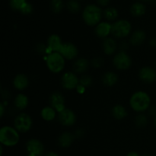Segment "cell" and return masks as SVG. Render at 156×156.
<instances>
[{"label":"cell","instance_id":"12","mask_svg":"<svg viewBox=\"0 0 156 156\" xmlns=\"http://www.w3.org/2000/svg\"><path fill=\"white\" fill-rule=\"evenodd\" d=\"M63 43L61 37L57 34H52L47 40V55L53 52L60 51Z\"/></svg>","mask_w":156,"mask_h":156},{"label":"cell","instance_id":"43","mask_svg":"<svg viewBox=\"0 0 156 156\" xmlns=\"http://www.w3.org/2000/svg\"><path fill=\"white\" fill-rule=\"evenodd\" d=\"M142 156H152V155H142Z\"/></svg>","mask_w":156,"mask_h":156},{"label":"cell","instance_id":"6","mask_svg":"<svg viewBox=\"0 0 156 156\" xmlns=\"http://www.w3.org/2000/svg\"><path fill=\"white\" fill-rule=\"evenodd\" d=\"M33 121L30 115L26 113H21L17 116L14 121L15 128L20 133H27L31 128Z\"/></svg>","mask_w":156,"mask_h":156},{"label":"cell","instance_id":"4","mask_svg":"<svg viewBox=\"0 0 156 156\" xmlns=\"http://www.w3.org/2000/svg\"><path fill=\"white\" fill-rule=\"evenodd\" d=\"M46 63L47 68L53 73H59L65 66V58L58 52H53L47 56Z\"/></svg>","mask_w":156,"mask_h":156},{"label":"cell","instance_id":"22","mask_svg":"<svg viewBox=\"0 0 156 156\" xmlns=\"http://www.w3.org/2000/svg\"><path fill=\"white\" fill-rule=\"evenodd\" d=\"M41 117L46 121H52L56 116V111L53 107H45L41 110Z\"/></svg>","mask_w":156,"mask_h":156},{"label":"cell","instance_id":"36","mask_svg":"<svg viewBox=\"0 0 156 156\" xmlns=\"http://www.w3.org/2000/svg\"><path fill=\"white\" fill-rule=\"evenodd\" d=\"M84 134H85V133H84V131L82 130V129H78L77 131H76V133H75V137H78V138H80V137H82V136H84Z\"/></svg>","mask_w":156,"mask_h":156},{"label":"cell","instance_id":"17","mask_svg":"<svg viewBox=\"0 0 156 156\" xmlns=\"http://www.w3.org/2000/svg\"><path fill=\"white\" fill-rule=\"evenodd\" d=\"M13 85L16 89L24 90L29 85V79L24 74H18L14 78Z\"/></svg>","mask_w":156,"mask_h":156},{"label":"cell","instance_id":"9","mask_svg":"<svg viewBox=\"0 0 156 156\" xmlns=\"http://www.w3.org/2000/svg\"><path fill=\"white\" fill-rule=\"evenodd\" d=\"M59 53L65 58V59L72 60L77 57L79 54V50H78L77 47L73 43L66 42L63 43L62 48Z\"/></svg>","mask_w":156,"mask_h":156},{"label":"cell","instance_id":"29","mask_svg":"<svg viewBox=\"0 0 156 156\" xmlns=\"http://www.w3.org/2000/svg\"><path fill=\"white\" fill-rule=\"evenodd\" d=\"M63 8L62 0H51V9L55 13H59Z\"/></svg>","mask_w":156,"mask_h":156},{"label":"cell","instance_id":"25","mask_svg":"<svg viewBox=\"0 0 156 156\" xmlns=\"http://www.w3.org/2000/svg\"><path fill=\"white\" fill-rule=\"evenodd\" d=\"M146 11V7L144 4L141 2H136L132 5L130 8V12L133 16L139 17L144 15Z\"/></svg>","mask_w":156,"mask_h":156},{"label":"cell","instance_id":"39","mask_svg":"<svg viewBox=\"0 0 156 156\" xmlns=\"http://www.w3.org/2000/svg\"><path fill=\"white\" fill-rule=\"evenodd\" d=\"M150 45L153 47H156V38H154V39L151 40Z\"/></svg>","mask_w":156,"mask_h":156},{"label":"cell","instance_id":"34","mask_svg":"<svg viewBox=\"0 0 156 156\" xmlns=\"http://www.w3.org/2000/svg\"><path fill=\"white\" fill-rule=\"evenodd\" d=\"M37 51L40 53H47V47H45L44 44H38L37 46Z\"/></svg>","mask_w":156,"mask_h":156},{"label":"cell","instance_id":"30","mask_svg":"<svg viewBox=\"0 0 156 156\" xmlns=\"http://www.w3.org/2000/svg\"><path fill=\"white\" fill-rule=\"evenodd\" d=\"M26 2V0H10V6L14 10L20 11Z\"/></svg>","mask_w":156,"mask_h":156},{"label":"cell","instance_id":"31","mask_svg":"<svg viewBox=\"0 0 156 156\" xmlns=\"http://www.w3.org/2000/svg\"><path fill=\"white\" fill-rule=\"evenodd\" d=\"M79 84L85 86V88L89 87L92 84V78L88 75H84L79 79Z\"/></svg>","mask_w":156,"mask_h":156},{"label":"cell","instance_id":"13","mask_svg":"<svg viewBox=\"0 0 156 156\" xmlns=\"http://www.w3.org/2000/svg\"><path fill=\"white\" fill-rule=\"evenodd\" d=\"M50 101L51 107H53L56 112L60 113L66 109L65 98L60 92H54L51 94L50 98Z\"/></svg>","mask_w":156,"mask_h":156},{"label":"cell","instance_id":"38","mask_svg":"<svg viewBox=\"0 0 156 156\" xmlns=\"http://www.w3.org/2000/svg\"><path fill=\"white\" fill-rule=\"evenodd\" d=\"M109 1L110 0H97L98 3L101 5H107L108 2H109Z\"/></svg>","mask_w":156,"mask_h":156},{"label":"cell","instance_id":"19","mask_svg":"<svg viewBox=\"0 0 156 156\" xmlns=\"http://www.w3.org/2000/svg\"><path fill=\"white\" fill-rule=\"evenodd\" d=\"M146 38V33L142 30H136L132 34L129 39V43L133 46H139L143 44Z\"/></svg>","mask_w":156,"mask_h":156},{"label":"cell","instance_id":"28","mask_svg":"<svg viewBox=\"0 0 156 156\" xmlns=\"http://www.w3.org/2000/svg\"><path fill=\"white\" fill-rule=\"evenodd\" d=\"M67 9L73 13H76L80 10V5L76 0H69L67 2Z\"/></svg>","mask_w":156,"mask_h":156},{"label":"cell","instance_id":"27","mask_svg":"<svg viewBox=\"0 0 156 156\" xmlns=\"http://www.w3.org/2000/svg\"><path fill=\"white\" fill-rule=\"evenodd\" d=\"M134 123L137 127H145L148 123V118L145 114H139L136 117Z\"/></svg>","mask_w":156,"mask_h":156},{"label":"cell","instance_id":"11","mask_svg":"<svg viewBox=\"0 0 156 156\" xmlns=\"http://www.w3.org/2000/svg\"><path fill=\"white\" fill-rule=\"evenodd\" d=\"M58 120H59V123L63 126H73V124L76 123V116L72 110L66 108L62 112L59 113Z\"/></svg>","mask_w":156,"mask_h":156},{"label":"cell","instance_id":"24","mask_svg":"<svg viewBox=\"0 0 156 156\" xmlns=\"http://www.w3.org/2000/svg\"><path fill=\"white\" fill-rule=\"evenodd\" d=\"M14 103H15L16 108L22 111V110L25 109L28 105V98L24 94H18L15 97Z\"/></svg>","mask_w":156,"mask_h":156},{"label":"cell","instance_id":"10","mask_svg":"<svg viewBox=\"0 0 156 156\" xmlns=\"http://www.w3.org/2000/svg\"><path fill=\"white\" fill-rule=\"evenodd\" d=\"M26 149L29 155L34 156H41L44 153V147L43 143L37 139L28 140L26 144Z\"/></svg>","mask_w":156,"mask_h":156},{"label":"cell","instance_id":"1","mask_svg":"<svg viewBox=\"0 0 156 156\" xmlns=\"http://www.w3.org/2000/svg\"><path fill=\"white\" fill-rule=\"evenodd\" d=\"M151 99L149 94L143 91H138L134 93L130 98L129 105L131 108L136 112H143L149 109Z\"/></svg>","mask_w":156,"mask_h":156},{"label":"cell","instance_id":"2","mask_svg":"<svg viewBox=\"0 0 156 156\" xmlns=\"http://www.w3.org/2000/svg\"><path fill=\"white\" fill-rule=\"evenodd\" d=\"M102 17V11L100 7L94 4L88 5L84 9L82 18L86 24L89 26L98 25Z\"/></svg>","mask_w":156,"mask_h":156},{"label":"cell","instance_id":"44","mask_svg":"<svg viewBox=\"0 0 156 156\" xmlns=\"http://www.w3.org/2000/svg\"><path fill=\"white\" fill-rule=\"evenodd\" d=\"M27 156H34V155H29V154H28V155H27Z\"/></svg>","mask_w":156,"mask_h":156},{"label":"cell","instance_id":"16","mask_svg":"<svg viewBox=\"0 0 156 156\" xmlns=\"http://www.w3.org/2000/svg\"><path fill=\"white\" fill-rule=\"evenodd\" d=\"M103 50L104 53L106 55L111 56L114 54L117 48V45L116 41L111 37H107L103 41Z\"/></svg>","mask_w":156,"mask_h":156},{"label":"cell","instance_id":"7","mask_svg":"<svg viewBox=\"0 0 156 156\" xmlns=\"http://www.w3.org/2000/svg\"><path fill=\"white\" fill-rule=\"evenodd\" d=\"M113 64L117 69L126 70L131 66L132 59L126 52L120 51L114 56Z\"/></svg>","mask_w":156,"mask_h":156},{"label":"cell","instance_id":"3","mask_svg":"<svg viewBox=\"0 0 156 156\" xmlns=\"http://www.w3.org/2000/svg\"><path fill=\"white\" fill-rule=\"evenodd\" d=\"M19 133L15 128L5 126L0 129V142L3 146L8 147L16 146L19 142Z\"/></svg>","mask_w":156,"mask_h":156},{"label":"cell","instance_id":"41","mask_svg":"<svg viewBox=\"0 0 156 156\" xmlns=\"http://www.w3.org/2000/svg\"><path fill=\"white\" fill-rule=\"evenodd\" d=\"M126 156H140V155H139V154L136 153V152H129V153H128Z\"/></svg>","mask_w":156,"mask_h":156},{"label":"cell","instance_id":"20","mask_svg":"<svg viewBox=\"0 0 156 156\" xmlns=\"http://www.w3.org/2000/svg\"><path fill=\"white\" fill-rule=\"evenodd\" d=\"M88 66H89V62L88 59L85 58H79L75 61L73 64V70L76 73H83L85 71H87Z\"/></svg>","mask_w":156,"mask_h":156},{"label":"cell","instance_id":"21","mask_svg":"<svg viewBox=\"0 0 156 156\" xmlns=\"http://www.w3.org/2000/svg\"><path fill=\"white\" fill-rule=\"evenodd\" d=\"M118 81V76L114 72H107L102 76V82L108 87L114 86Z\"/></svg>","mask_w":156,"mask_h":156},{"label":"cell","instance_id":"42","mask_svg":"<svg viewBox=\"0 0 156 156\" xmlns=\"http://www.w3.org/2000/svg\"><path fill=\"white\" fill-rule=\"evenodd\" d=\"M154 123H155V126H156V117H155V121H154Z\"/></svg>","mask_w":156,"mask_h":156},{"label":"cell","instance_id":"40","mask_svg":"<svg viewBox=\"0 0 156 156\" xmlns=\"http://www.w3.org/2000/svg\"><path fill=\"white\" fill-rule=\"evenodd\" d=\"M44 156H59L57 153H56V152H49V153H47V155H45Z\"/></svg>","mask_w":156,"mask_h":156},{"label":"cell","instance_id":"33","mask_svg":"<svg viewBox=\"0 0 156 156\" xmlns=\"http://www.w3.org/2000/svg\"><path fill=\"white\" fill-rule=\"evenodd\" d=\"M91 62L93 67H94V68H100V67H101L103 66L105 61H104V59L102 58L95 57L91 60Z\"/></svg>","mask_w":156,"mask_h":156},{"label":"cell","instance_id":"32","mask_svg":"<svg viewBox=\"0 0 156 156\" xmlns=\"http://www.w3.org/2000/svg\"><path fill=\"white\" fill-rule=\"evenodd\" d=\"M20 12L22 14H24V15H29V14H30L33 12V6L30 3L26 2V4L23 6L22 9L20 10Z\"/></svg>","mask_w":156,"mask_h":156},{"label":"cell","instance_id":"8","mask_svg":"<svg viewBox=\"0 0 156 156\" xmlns=\"http://www.w3.org/2000/svg\"><path fill=\"white\" fill-rule=\"evenodd\" d=\"M61 85L65 89L73 90L77 88L79 85V79L74 73L67 72L62 76Z\"/></svg>","mask_w":156,"mask_h":156},{"label":"cell","instance_id":"26","mask_svg":"<svg viewBox=\"0 0 156 156\" xmlns=\"http://www.w3.org/2000/svg\"><path fill=\"white\" fill-rule=\"evenodd\" d=\"M104 16L108 21H114L118 17V12L114 7H108L104 11Z\"/></svg>","mask_w":156,"mask_h":156},{"label":"cell","instance_id":"18","mask_svg":"<svg viewBox=\"0 0 156 156\" xmlns=\"http://www.w3.org/2000/svg\"><path fill=\"white\" fill-rule=\"evenodd\" d=\"M75 140V135L70 132H64L59 136L58 143L62 148L69 147Z\"/></svg>","mask_w":156,"mask_h":156},{"label":"cell","instance_id":"14","mask_svg":"<svg viewBox=\"0 0 156 156\" xmlns=\"http://www.w3.org/2000/svg\"><path fill=\"white\" fill-rule=\"evenodd\" d=\"M139 77L143 82L152 83L156 80V70L149 66L143 67L139 72Z\"/></svg>","mask_w":156,"mask_h":156},{"label":"cell","instance_id":"37","mask_svg":"<svg viewBox=\"0 0 156 156\" xmlns=\"http://www.w3.org/2000/svg\"><path fill=\"white\" fill-rule=\"evenodd\" d=\"M4 111H5V106L3 103L0 104V117H3L4 115Z\"/></svg>","mask_w":156,"mask_h":156},{"label":"cell","instance_id":"35","mask_svg":"<svg viewBox=\"0 0 156 156\" xmlns=\"http://www.w3.org/2000/svg\"><path fill=\"white\" fill-rule=\"evenodd\" d=\"M85 88H85V86H83V85H82L81 84H79L77 86V88H76V90H77V92L79 93V94H83L85 91Z\"/></svg>","mask_w":156,"mask_h":156},{"label":"cell","instance_id":"15","mask_svg":"<svg viewBox=\"0 0 156 156\" xmlns=\"http://www.w3.org/2000/svg\"><path fill=\"white\" fill-rule=\"evenodd\" d=\"M111 27L112 24L108 22H101L96 26L95 34L98 37L107 38L108 35L111 33Z\"/></svg>","mask_w":156,"mask_h":156},{"label":"cell","instance_id":"23","mask_svg":"<svg viewBox=\"0 0 156 156\" xmlns=\"http://www.w3.org/2000/svg\"><path fill=\"white\" fill-rule=\"evenodd\" d=\"M112 115L116 120H123L127 116V111L122 105H116L112 108Z\"/></svg>","mask_w":156,"mask_h":156},{"label":"cell","instance_id":"5","mask_svg":"<svg viewBox=\"0 0 156 156\" xmlns=\"http://www.w3.org/2000/svg\"><path fill=\"white\" fill-rule=\"evenodd\" d=\"M131 28V24L127 20H119L112 24L111 34L117 38L126 37L130 33Z\"/></svg>","mask_w":156,"mask_h":156}]
</instances>
